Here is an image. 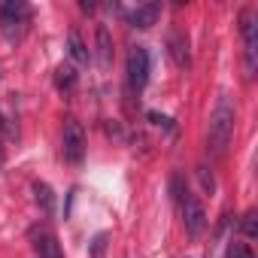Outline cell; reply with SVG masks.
I'll return each instance as SVG.
<instances>
[{
	"mask_svg": "<svg viewBox=\"0 0 258 258\" xmlns=\"http://www.w3.org/2000/svg\"><path fill=\"white\" fill-rule=\"evenodd\" d=\"M201 182H204L207 191H213V176H207V170H201Z\"/></svg>",
	"mask_w": 258,
	"mask_h": 258,
	"instance_id": "18",
	"label": "cell"
},
{
	"mask_svg": "<svg viewBox=\"0 0 258 258\" xmlns=\"http://www.w3.org/2000/svg\"><path fill=\"white\" fill-rule=\"evenodd\" d=\"M61 152H64V161H70V164H82V158H85V131H82V124L76 118L64 121Z\"/></svg>",
	"mask_w": 258,
	"mask_h": 258,
	"instance_id": "3",
	"label": "cell"
},
{
	"mask_svg": "<svg viewBox=\"0 0 258 258\" xmlns=\"http://www.w3.org/2000/svg\"><path fill=\"white\" fill-rule=\"evenodd\" d=\"M97 67L100 70L112 67V37H109L106 25H97Z\"/></svg>",
	"mask_w": 258,
	"mask_h": 258,
	"instance_id": "10",
	"label": "cell"
},
{
	"mask_svg": "<svg viewBox=\"0 0 258 258\" xmlns=\"http://www.w3.org/2000/svg\"><path fill=\"white\" fill-rule=\"evenodd\" d=\"M170 191H173V198H176V201H182V198H185L188 185L182 182V173H173V179H170Z\"/></svg>",
	"mask_w": 258,
	"mask_h": 258,
	"instance_id": "16",
	"label": "cell"
},
{
	"mask_svg": "<svg viewBox=\"0 0 258 258\" xmlns=\"http://www.w3.org/2000/svg\"><path fill=\"white\" fill-rule=\"evenodd\" d=\"M234 121H237V109H234L231 97L222 94V97L216 100V109L210 112V131H207V146H210L213 155H222L225 146L231 143Z\"/></svg>",
	"mask_w": 258,
	"mask_h": 258,
	"instance_id": "1",
	"label": "cell"
},
{
	"mask_svg": "<svg viewBox=\"0 0 258 258\" xmlns=\"http://www.w3.org/2000/svg\"><path fill=\"white\" fill-rule=\"evenodd\" d=\"M179 207H182V222H185L188 237H201L204 228H207V213H204L201 201H198L191 191H185V198L179 201Z\"/></svg>",
	"mask_w": 258,
	"mask_h": 258,
	"instance_id": "4",
	"label": "cell"
},
{
	"mask_svg": "<svg viewBox=\"0 0 258 258\" xmlns=\"http://www.w3.org/2000/svg\"><path fill=\"white\" fill-rule=\"evenodd\" d=\"M28 22H31V7L22 4V0H10V4L0 7V28H4V34H7L10 43L22 40Z\"/></svg>",
	"mask_w": 258,
	"mask_h": 258,
	"instance_id": "2",
	"label": "cell"
},
{
	"mask_svg": "<svg viewBox=\"0 0 258 258\" xmlns=\"http://www.w3.org/2000/svg\"><path fill=\"white\" fill-rule=\"evenodd\" d=\"M106 234H97L94 237V243H91V258H103V249H106Z\"/></svg>",
	"mask_w": 258,
	"mask_h": 258,
	"instance_id": "17",
	"label": "cell"
},
{
	"mask_svg": "<svg viewBox=\"0 0 258 258\" xmlns=\"http://www.w3.org/2000/svg\"><path fill=\"white\" fill-rule=\"evenodd\" d=\"M243 40H246V70L249 76H255V61H258V25H255V13H243Z\"/></svg>",
	"mask_w": 258,
	"mask_h": 258,
	"instance_id": "6",
	"label": "cell"
},
{
	"mask_svg": "<svg viewBox=\"0 0 258 258\" xmlns=\"http://www.w3.org/2000/svg\"><path fill=\"white\" fill-rule=\"evenodd\" d=\"M34 195H37V204L43 207V213H46V216H52V213H55V198H52V188H49L46 182H37V185H34Z\"/></svg>",
	"mask_w": 258,
	"mask_h": 258,
	"instance_id": "13",
	"label": "cell"
},
{
	"mask_svg": "<svg viewBox=\"0 0 258 258\" xmlns=\"http://www.w3.org/2000/svg\"><path fill=\"white\" fill-rule=\"evenodd\" d=\"M0 164H4V152H0Z\"/></svg>",
	"mask_w": 258,
	"mask_h": 258,
	"instance_id": "20",
	"label": "cell"
},
{
	"mask_svg": "<svg viewBox=\"0 0 258 258\" xmlns=\"http://www.w3.org/2000/svg\"><path fill=\"white\" fill-rule=\"evenodd\" d=\"M167 52H170V58H173V64H176V67H182V70H185V67L191 64L188 40H185V34H182V31H176V28L167 34Z\"/></svg>",
	"mask_w": 258,
	"mask_h": 258,
	"instance_id": "7",
	"label": "cell"
},
{
	"mask_svg": "<svg viewBox=\"0 0 258 258\" xmlns=\"http://www.w3.org/2000/svg\"><path fill=\"white\" fill-rule=\"evenodd\" d=\"M55 85H58L61 91H70V88L76 85V67H73V64H58V70H55Z\"/></svg>",
	"mask_w": 258,
	"mask_h": 258,
	"instance_id": "12",
	"label": "cell"
},
{
	"mask_svg": "<svg viewBox=\"0 0 258 258\" xmlns=\"http://www.w3.org/2000/svg\"><path fill=\"white\" fill-rule=\"evenodd\" d=\"M240 228H243L246 237H258V216H255V213H246L243 222H240Z\"/></svg>",
	"mask_w": 258,
	"mask_h": 258,
	"instance_id": "15",
	"label": "cell"
},
{
	"mask_svg": "<svg viewBox=\"0 0 258 258\" xmlns=\"http://www.w3.org/2000/svg\"><path fill=\"white\" fill-rule=\"evenodd\" d=\"M158 16H161V4H143V7H137L131 16H127V22H131L134 28H152L158 22Z\"/></svg>",
	"mask_w": 258,
	"mask_h": 258,
	"instance_id": "9",
	"label": "cell"
},
{
	"mask_svg": "<svg viewBox=\"0 0 258 258\" xmlns=\"http://www.w3.org/2000/svg\"><path fill=\"white\" fill-rule=\"evenodd\" d=\"M0 131H4V118H0Z\"/></svg>",
	"mask_w": 258,
	"mask_h": 258,
	"instance_id": "19",
	"label": "cell"
},
{
	"mask_svg": "<svg viewBox=\"0 0 258 258\" xmlns=\"http://www.w3.org/2000/svg\"><path fill=\"white\" fill-rule=\"evenodd\" d=\"M34 249H37V258H64V252L58 246V237L52 231H40L34 237Z\"/></svg>",
	"mask_w": 258,
	"mask_h": 258,
	"instance_id": "8",
	"label": "cell"
},
{
	"mask_svg": "<svg viewBox=\"0 0 258 258\" xmlns=\"http://www.w3.org/2000/svg\"><path fill=\"white\" fill-rule=\"evenodd\" d=\"M67 52H70V58H73L76 64H88V49H85L79 31H70V34H67Z\"/></svg>",
	"mask_w": 258,
	"mask_h": 258,
	"instance_id": "11",
	"label": "cell"
},
{
	"mask_svg": "<svg viewBox=\"0 0 258 258\" xmlns=\"http://www.w3.org/2000/svg\"><path fill=\"white\" fill-rule=\"evenodd\" d=\"M146 82H149V52L143 46H134L127 55V85L140 91Z\"/></svg>",
	"mask_w": 258,
	"mask_h": 258,
	"instance_id": "5",
	"label": "cell"
},
{
	"mask_svg": "<svg viewBox=\"0 0 258 258\" xmlns=\"http://www.w3.org/2000/svg\"><path fill=\"white\" fill-rule=\"evenodd\" d=\"M228 258H255V255H252L249 243H240V240H234V243L228 246Z\"/></svg>",
	"mask_w": 258,
	"mask_h": 258,
	"instance_id": "14",
	"label": "cell"
}]
</instances>
